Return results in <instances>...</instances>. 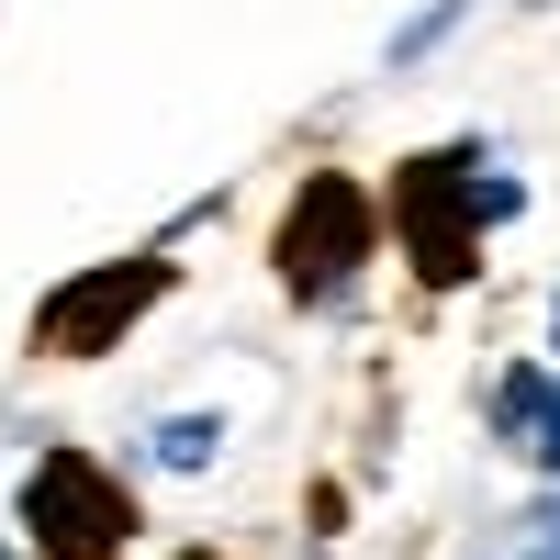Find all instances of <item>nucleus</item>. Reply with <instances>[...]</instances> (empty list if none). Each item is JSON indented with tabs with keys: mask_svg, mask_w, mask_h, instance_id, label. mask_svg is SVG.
<instances>
[{
	"mask_svg": "<svg viewBox=\"0 0 560 560\" xmlns=\"http://www.w3.org/2000/svg\"><path fill=\"white\" fill-rule=\"evenodd\" d=\"M213 448H224V427H213V415H168V427H158V459H168V471H202Z\"/></svg>",
	"mask_w": 560,
	"mask_h": 560,
	"instance_id": "obj_5",
	"label": "nucleus"
},
{
	"mask_svg": "<svg viewBox=\"0 0 560 560\" xmlns=\"http://www.w3.org/2000/svg\"><path fill=\"white\" fill-rule=\"evenodd\" d=\"M549 560H560V527H549Z\"/></svg>",
	"mask_w": 560,
	"mask_h": 560,
	"instance_id": "obj_6",
	"label": "nucleus"
},
{
	"mask_svg": "<svg viewBox=\"0 0 560 560\" xmlns=\"http://www.w3.org/2000/svg\"><path fill=\"white\" fill-rule=\"evenodd\" d=\"M493 415H504V427H538L527 448H538L549 471H560V382H538V370H516V382H504V404H493Z\"/></svg>",
	"mask_w": 560,
	"mask_h": 560,
	"instance_id": "obj_4",
	"label": "nucleus"
},
{
	"mask_svg": "<svg viewBox=\"0 0 560 560\" xmlns=\"http://www.w3.org/2000/svg\"><path fill=\"white\" fill-rule=\"evenodd\" d=\"M23 516H34V538L57 549V560H113L124 549V493L90 471L79 448H57V459H34V482H23Z\"/></svg>",
	"mask_w": 560,
	"mask_h": 560,
	"instance_id": "obj_1",
	"label": "nucleus"
},
{
	"mask_svg": "<svg viewBox=\"0 0 560 560\" xmlns=\"http://www.w3.org/2000/svg\"><path fill=\"white\" fill-rule=\"evenodd\" d=\"M158 292H168V269H158V258H135V269H90V280H68V292H45L34 337H45V348H68V359H90L113 325H135Z\"/></svg>",
	"mask_w": 560,
	"mask_h": 560,
	"instance_id": "obj_3",
	"label": "nucleus"
},
{
	"mask_svg": "<svg viewBox=\"0 0 560 560\" xmlns=\"http://www.w3.org/2000/svg\"><path fill=\"white\" fill-rule=\"evenodd\" d=\"M359 258H370V202L348 191V179H314V191L292 202V224H280V269H292V292H337Z\"/></svg>",
	"mask_w": 560,
	"mask_h": 560,
	"instance_id": "obj_2",
	"label": "nucleus"
}]
</instances>
